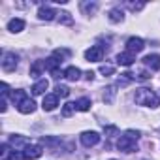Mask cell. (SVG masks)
Returning a JSON list of instances; mask_svg holds the SVG:
<instances>
[{
  "instance_id": "16",
  "label": "cell",
  "mask_w": 160,
  "mask_h": 160,
  "mask_svg": "<svg viewBox=\"0 0 160 160\" xmlns=\"http://www.w3.org/2000/svg\"><path fill=\"white\" fill-rule=\"evenodd\" d=\"M23 28H25V21H23V19H12V21L8 23V30L13 32V34L21 32Z\"/></svg>"
},
{
  "instance_id": "32",
  "label": "cell",
  "mask_w": 160,
  "mask_h": 160,
  "mask_svg": "<svg viewBox=\"0 0 160 160\" xmlns=\"http://www.w3.org/2000/svg\"><path fill=\"white\" fill-rule=\"evenodd\" d=\"M83 8H85V10H89V12H94L98 6H96V4H83Z\"/></svg>"
},
{
  "instance_id": "35",
  "label": "cell",
  "mask_w": 160,
  "mask_h": 160,
  "mask_svg": "<svg viewBox=\"0 0 160 160\" xmlns=\"http://www.w3.org/2000/svg\"><path fill=\"white\" fill-rule=\"evenodd\" d=\"M111 160H115V158H111Z\"/></svg>"
},
{
  "instance_id": "8",
  "label": "cell",
  "mask_w": 160,
  "mask_h": 160,
  "mask_svg": "<svg viewBox=\"0 0 160 160\" xmlns=\"http://www.w3.org/2000/svg\"><path fill=\"white\" fill-rule=\"evenodd\" d=\"M143 47H145V42L141 40V38H136V36H132V38H128V42H126V51H130V53H139V51H143Z\"/></svg>"
},
{
  "instance_id": "14",
  "label": "cell",
  "mask_w": 160,
  "mask_h": 160,
  "mask_svg": "<svg viewBox=\"0 0 160 160\" xmlns=\"http://www.w3.org/2000/svg\"><path fill=\"white\" fill-rule=\"evenodd\" d=\"M62 60H58L57 57H49L45 60V70H49L51 73H55V77H58V66H60Z\"/></svg>"
},
{
  "instance_id": "7",
  "label": "cell",
  "mask_w": 160,
  "mask_h": 160,
  "mask_svg": "<svg viewBox=\"0 0 160 160\" xmlns=\"http://www.w3.org/2000/svg\"><path fill=\"white\" fill-rule=\"evenodd\" d=\"M34 109H36V104H34V100H32V98H28V96H25V98L17 104V111H19V113H23V115L34 113Z\"/></svg>"
},
{
  "instance_id": "34",
  "label": "cell",
  "mask_w": 160,
  "mask_h": 160,
  "mask_svg": "<svg viewBox=\"0 0 160 160\" xmlns=\"http://www.w3.org/2000/svg\"><path fill=\"white\" fill-rule=\"evenodd\" d=\"M85 77L89 79V81H92V79H94V72H87V73H85Z\"/></svg>"
},
{
  "instance_id": "21",
  "label": "cell",
  "mask_w": 160,
  "mask_h": 160,
  "mask_svg": "<svg viewBox=\"0 0 160 160\" xmlns=\"http://www.w3.org/2000/svg\"><path fill=\"white\" fill-rule=\"evenodd\" d=\"M10 156H12L10 143H2V145H0V158H2V160H10Z\"/></svg>"
},
{
  "instance_id": "10",
  "label": "cell",
  "mask_w": 160,
  "mask_h": 160,
  "mask_svg": "<svg viewBox=\"0 0 160 160\" xmlns=\"http://www.w3.org/2000/svg\"><path fill=\"white\" fill-rule=\"evenodd\" d=\"M134 60H136V55L130 53V51H124V53L117 55V64H121V66H132Z\"/></svg>"
},
{
  "instance_id": "28",
  "label": "cell",
  "mask_w": 160,
  "mask_h": 160,
  "mask_svg": "<svg viewBox=\"0 0 160 160\" xmlns=\"http://www.w3.org/2000/svg\"><path fill=\"white\" fill-rule=\"evenodd\" d=\"M10 160H27V158H25L23 151H13V152H12V156H10Z\"/></svg>"
},
{
  "instance_id": "24",
  "label": "cell",
  "mask_w": 160,
  "mask_h": 160,
  "mask_svg": "<svg viewBox=\"0 0 160 160\" xmlns=\"http://www.w3.org/2000/svg\"><path fill=\"white\" fill-rule=\"evenodd\" d=\"M113 98H115V87H108L106 92H104V102L106 104H111Z\"/></svg>"
},
{
  "instance_id": "25",
  "label": "cell",
  "mask_w": 160,
  "mask_h": 160,
  "mask_svg": "<svg viewBox=\"0 0 160 160\" xmlns=\"http://www.w3.org/2000/svg\"><path fill=\"white\" fill-rule=\"evenodd\" d=\"M25 96H27V94H25V91H21V89H19V91H13V92H12V100L15 102V106H17V104H19V102H21V100H23Z\"/></svg>"
},
{
  "instance_id": "6",
  "label": "cell",
  "mask_w": 160,
  "mask_h": 160,
  "mask_svg": "<svg viewBox=\"0 0 160 160\" xmlns=\"http://www.w3.org/2000/svg\"><path fill=\"white\" fill-rule=\"evenodd\" d=\"M102 57H104V49H102L100 45H92L91 49L85 51V58H87L89 62H100Z\"/></svg>"
},
{
  "instance_id": "20",
  "label": "cell",
  "mask_w": 160,
  "mask_h": 160,
  "mask_svg": "<svg viewBox=\"0 0 160 160\" xmlns=\"http://www.w3.org/2000/svg\"><path fill=\"white\" fill-rule=\"evenodd\" d=\"M124 19V13H122V10H119V8H113L111 12H109V21L111 23H121Z\"/></svg>"
},
{
  "instance_id": "13",
  "label": "cell",
  "mask_w": 160,
  "mask_h": 160,
  "mask_svg": "<svg viewBox=\"0 0 160 160\" xmlns=\"http://www.w3.org/2000/svg\"><path fill=\"white\" fill-rule=\"evenodd\" d=\"M62 73H64V77L68 79V81H77V79L81 77V70H79L77 66H68Z\"/></svg>"
},
{
  "instance_id": "15",
  "label": "cell",
  "mask_w": 160,
  "mask_h": 160,
  "mask_svg": "<svg viewBox=\"0 0 160 160\" xmlns=\"http://www.w3.org/2000/svg\"><path fill=\"white\" fill-rule=\"evenodd\" d=\"M47 89H49V81H47V79H40V81H36L34 87H32V94H34V96H40V94H43Z\"/></svg>"
},
{
  "instance_id": "12",
  "label": "cell",
  "mask_w": 160,
  "mask_h": 160,
  "mask_svg": "<svg viewBox=\"0 0 160 160\" xmlns=\"http://www.w3.org/2000/svg\"><path fill=\"white\" fill-rule=\"evenodd\" d=\"M55 15H58L53 8H47V6H42L40 10H38V17L42 19V21H53L55 19Z\"/></svg>"
},
{
  "instance_id": "26",
  "label": "cell",
  "mask_w": 160,
  "mask_h": 160,
  "mask_svg": "<svg viewBox=\"0 0 160 160\" xmlns=\"http://www.w3.org/2000/svg\"><path fill=\"white\" fill-rule=\"evenodd\" d=\"M100 73H104V75H113V73H115V68H113L111 64H102V66H100Z\"/></svg>"
},
{
  "instance_id": "18",
  "label": "cell",
  "mask_w": 160,
  "mask_h": 160,
  "mask_svg": "<svg viewBox=\"0 0 160 160\" xmlns=\"http://www.w3.org/2000/svg\"><path fill=\"white\" fill-rule=\"evenodd\" d=\"M10 145H13L15 147V151H17V147H27V145H30V141L27 139V138H23V136H12V139H10Z\"/></svg>"
},
{
  "instance_id": "4",
  "label": "cell",
  "mask_w": 160,
  "mask_h": 160,
  "mask_svg": "<svg viewBox=\"0 0 160 160\" xmlns=\"http://www.w3.org/2000/svg\"><path fill=\"white\" fill-rule=\"evenodd\" d=\"M79 139H81V143L85 147H94V145L100 143V134L94 132V130H87V132H83L81 136H79Z\"/></svg>"
},
{
  "instance_id": "27",
  "label": "cell",
  "mask_w": 160,
  "mask_h": 160,
  "mask_svg": "<svg viewBox=\"0 0 160 160\" xmlns=\"http://www.w3.org/2000/svg\"><path fill=\"white\" fill-rule=\"evenodd\" d=\"M58 15H60V17H58L60 23H64V25H72V17H70L68 12H62V13H58Z\"/></svg>"
},
{
  "instance_id": "31",
  "label": "cell",
  "mask_w": 160,
  "mask_h": 160,
  "mask_svg": "<svg viewBox=\"0 0 160 160\" xmlns=\"http://www.w3.org/2000/svg\"><path fill=\"white\" fill-rule=\"evenodd\" d=\"M117 134V126H106V136H113Z\"/></svg>"
},
{
  "instance_id": "1",
  "label": "cell",
  "mask_w": 160,
  "mask_h": 160,
  "mask_svg": "<svg viewBox=\"0 0 160 160\" xmlns=\"http://www.w3.org/2000/svg\"><path fill=\"white\" fill-rule=\"evenodd\" d=\"M139 136H141L139 130H126V132L119 138V141H117V149L122 151V152H134Z\"/></svg>"
},
{
  "instance_id": "23",
  "label": "cell",
  "mask_w": 160,
  "mask_h": 160,
  "mask_svg": "<svg viewBox=\"0 0 160 160\" xmlns=\"http://www.w3.org/2000/svg\"><path fill=\"white\" fill-rule=\"evenodd\" d=\"M55 94L60 96V98H66V96L70 94V89H68L66 85H57V87H55Z\"/></svg>"
},
{
  "instance_id": "29",
  "label": "cell",
  "mask_w": 160,
  "mask_h": 160,
  "mask_svg": "<svg viewBox=\"0 0 160 160\" xmlns=\"http://www.w3.org/2000/svg\"><path fill=\"white\" fill-rule=\"evenodd\" d=\"M136 77H138V79H141V81H147V79L151 77V73H149V72H139Z\"/></svg>"
},
{
  "instance_id": "33",
  "label": "cell",
  "mask_w": 160,
  "mask_h": 160,
  "mask_svg": "<svg viewBox=\"0 0 160 160\" xmlns=\"http://www.w3.org/2000/svg\"><path fill=\"white\" fill-rule=\"evenodd\" d=\"M128 6H130V10H134V12H136V10H143V4H128Z\"/></svg>"
},
{
  "instance_id": "11",
  "label": "cell",
  "mask_w": 160,
  "mask_h": 160,
  "mask_svg": "<svg viewBox=\"0 0 160 160\" xmlns=\"http://www.w3.org/2000/svg\"><path fill=\"white\" fill-rule=\"evenodd\" d=\"M143 64L147 68H151L152 72L160 70V55H147V57H143Z\"/></svg>"
},
{
  "instance_id": "30",
  "label": "cell",
  "mask_w": 160,
  "mask_h": 160,
  "mask_svg": "<svg viewBox=\"0 0 160 160\" xmlns=\"http://www.w3.org/2000/svg\"><path fill=\"white\" fill-rule=\"evenodd\" d=\"M0 89H2V96H4V98L10 94V87H8V83H2V85H0Z\"/></svg>"
},
{
  "instance_id": "17",
  "label": "cell",
  "mask_w": 160,
  "mask_h": 160,
  "mask_svg": "<svg viewBox=\"0 0 160 160\" xmlns=\"http://www.w3.org/2000/svg\"><path fill=\"white\" fill-rule=\"evenodd\" d=\"M43 70H45V60H36V62L30 66V75H32V77H38V75H42Z\"/></svg>"
},
{
  "instance_id": "19",
  "label": "cell",
  "mask_w": 160,
  "mask_h": 160,
  "mask_svg": "<svg viewBox=\"0 0 160 160\" xmlns=\"http://www.w3.org/2000/svg\"><path fill=\"white\" fill-rule=\"evenodd\" d=\"M91 98H79L77 102H75V109L77 111H89L91 109Z\"/></svg>"
},
{
  "instance_id": "9",
  "label": "cell",
  "mask_w": 160,
  "mask_h": 160,
  "mask_svg": "<svg viewBox=\"0 0 160 160\" xmlns=\"http://www.w3.org/2000/svg\"><path fill=\"white\" fill-rule=\"evenodd\" d=\"M57 106H58V96H57L55 92H53V94H45V96H43V104H42L43 111H53Z\"/></svg>"
},
{
  "instance_id": "3",
  "label": "cell",
  "mask_w": 160,
  "mask_h": 160,
  "mask_svg": "<svg viewBox=\"0 0 160 160\" xmlns=\"http://www.w3.org/2000/svg\"><path fill=\"white\" fill-rule=\"evenodd\" d=\"M17 60H19V57H17L15 53L6 51V53L2 55V70H4V72H15Z\"/></svg>"
},
{
  "instance_id": "2",
  "label": "cell",
  "mask_w": 160,
  "mask_h": 160,
  "mask_svg": "<svg viewBox=\"0 0 160 160\" xmlns=\"http://www.w3.org/2000/svg\"><path fill=\"white\" fill-rule=\"evenodd\" d=\"M134 100L138 106H143V108H158V104H160V98L151 89H138Z\"/></svg>"
},
{
  "instance_id": "5",
  "label": "cell",
  "mask_w": 160,
  "mask_h": 160,
  "mask_svg": "<svg viewBox=\"0 0 160 160\" xmlns=\"http://www.w3.org/2000/svg\"><path fill=\"white\" fill-rule=\"evenodd\" d=\"M42 152H43L42 145H36V143H30V145H27V147L23 149V154H25L27 160H36V158L42 156Z\"/></svg>"
},
{
  "instance_id": "22",
  "label": "cell",
  "mask_w": 160,
  "mask_h": 160,
  "mask_svg": "<svg viewBox=\"0 0 160 160\" xmlns=\"http://www.w3.org/2000/svg\"><path fill=\"white\" fill-rule=\"evenodd\" d=\"M75 111V102H68L62 106V117H70Z\"/></svg>"
}]
</instances>
